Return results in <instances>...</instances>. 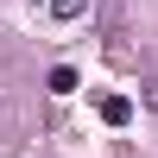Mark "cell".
Segmentation results:
<instances>
[{"label": "cell", "mask_w": 158, "mask_h": 158, "mask_svg": "<svg viewBox=\"0 0 158 158\" xmlns=\"http://www.w3.org/2000/svg\"><path fill=\"white\" fill-rule=\"evenodd\" d=\"M101 120H108V127H127V120H133V101H127V95H108V101H101Z\"/></svg>", "instance_id": "1"}, {"label": "cell", "mask_w": 158, "mask_h": 158, "mask_svg": "<svg viewBox=\"0 0 158 158\" xmlns=\"http://www.w3.org/2000/svg\"><path fill=\"white\" fill-rule=\"evenodd\" d=\"M76 89V70H51V95H70Z\"/></svg>", "instance_id": "2"}, {"label": "cell", "mask_w": 158, "mask_h": 158, "mask_svg": "<svg viewBox=\"0 0 158 158\" xmlns=\"http://www.w3.org/2000/svg\"><path fill=\"white\" fill-rule=\"evenodd\" d=\"M139 101H146V108L158 114V76H152V82H146V89H139Z\"/></svg>", "instance_id": "3"}, {"label": "cell", "mask_w": 158, "mask_h": 158, "mask_svg": "<svg viewBox=\"0 0 158 158\" xmlns=\"http://www.w3.org/2000/svg\"><path fill=\"white\" fill-rule=\"evenodd\" d=\"M82 13V0H57V19H76Z\"/></svg>", "instance_id": "4"}]
</instances>
